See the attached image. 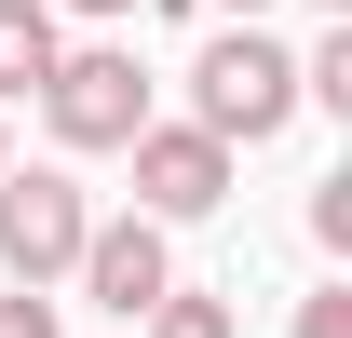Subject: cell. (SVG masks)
I'll list each match as a JSON object with an SVG mask.
<instances>
[{
    "instance_id": "cell-10",
    "label": "cell",
    "mask_w": 352,
    "mask_h": 338,
    "mask_svg": "<svg viewBox=\"0 0 352 338\" xmlns=\"http://www.w3.org/2000/svg\"><path fill=\"white\" fill-rule=\"evenodd\" d=\"M298 338H352V284H311L298 297Z\"/></svg>"
},
{
    "instance_id": "cell-12",
    "label": "cell",
    "mask_w": 352,
    "mask_h": 338,
    "mask_svg": "<svg viewBox=\"0 0 352 338\" xmlns=\"http://www.w3.org/2000/svg\"><path fill=\"white\" fill-rule=\"evenodd\" d=\"M0 163H14V135H0Z\"/></svg>"
},
{
    "instance_id": "cell-8",
    "label": "cell",
    "mask_w": 352,
    "mask_h": 338,
    "mask_svg": "<svg viewBox=\"0 0 352 338\" xmlns=\"http://www.w3.org/2000/svg\"><path fill=\"white\" fill-rule=\"evenodd\" d=\"M311 244H339V257H352V176H325V190H311Z\"/></svg>"
},
{
    "instance_id": "cell-13",
    "label": "cell",
    "mask_w": 352,
    "mask_h": 338,
    "mask_svg": "<svg viewBox=\"0 0 352 338\" xmlns=\"http://www.w3.org/2000/svg\"><path fill=\"white\" fill-rule=\"evenodd\" d=\"M230 14H258V0H230Z\"/></svg>"
},
{
    "instance_id": "cell-2",
    "label": "cell",
    "mask_w": 352,
    "mask_h": 338,
    "mask_svg": "<svg viewBox=\"0 0 352 338\" xmlns=\"http://www.w3.org/2000/svg\"><path fill=\"white\" fill-rule=\"evenodd\" d=\"M82 230H95V203L68 163H0V271L14 284H68Z\"/></svg>"
},
{
    "instance_id": "cell-11",
    "label": "cell",
    "mask_w": 352,
    "mask_h": 338,
    "mask_svg": "<svg viewBox=\"0 0 352 338\" xmlns=\"http://www.w3.org/2000/svg\"><path fill=\"white\" fill-rule=\"evenodd\" d=\"M68 14H95V27H109V14H135V0H68Z\"/></svg>"
},
{
    "instance_id": "cell-3",
    "label": "cell",
    "mask_w": 352,
    "mask_h": 338,
    "mask_svg": "<svg viewBox=\"0 0 352 338\" xmlns=\"http://www.w3.org/2000/svg\"><path fill=\"white\" fill-rule=\"evenodd\" d=\"M41 122H54V149H122V135L149 122V82H135V54H122V41L54 54V68H41Z\"/></svg>"
},
{
    "instance_id": "cell-4",
    "label": "cell",
    "mask_w": 352,
    "mask_h": 338,
    "mask_svg": "<svg viewBox=\"0 0 352 338\" xmlns=\"http://www.w3.org/2000/svg\"><path fill=\"white\" fill-rule=\"evenodd\" d=\"M122 163H135V216H163V230L230 203V149H217L204 122H135V135H122Z\"/></svg>"
},
{
    "instance_id": "cell-14",
    "label": "cell",
    "mask_w": 352,
    "mask_h": 338,
    "mask_svg": "<svg viewBox=\"0 0 352 338\" xmlns=\"http://www.w3.org/2000/svg\"><path fill=\"white\" fill-rule=\"evenodd\" d=\"M325 14H352V0H325Z\"/></svg>"
},
{
    "instance_id": "cell-9",
    "label": "cell",
    "mask_w": 352,
    "mask_h": 338,
    "mask_svg": "<svg viewBox=\"0 0 352 338\" xmlns=\"http://www.w3.org/2000/svg\"><path fill=\"white\" fill-rule=\"evenodd\" d=\"M0 338H54V284H14V297H0Z\"/></svg>"
},
{
    "instance_id": "cell-5",
    "label": "cell",
    "mask_w": 352,
    "mask_h": 338,
    "mask_svg": "<svg viewBox=\"0 0 352 338\" xmlns=\"http://www.w3.org/2000/svg\"><path fill=\"white\" fill-rule=\"evenodd\" d=\"M68 284H82L95 311H122V325H135V311H149V297L176 284V244H163V216H95V230H82V257H68Z\"/></svg>"
},
{
    "instance_id": "cell-7",
    "label": "cell",
    "mask_w": 352,
    "mask_h": 338,
    "mask_svg": "<svg viewBox=\"0 0 352 338\" xmlns=\"http://www.w3.org/2000/svg\"><path fill=\"white\" fill-rule=\"evenodd\" d=\"M135 325H149V338H244V325H230V297H217V284H163L149 311H135Z\"/></svg>"
},
{
    "instance_id": "cell-1",
    "label": "cell",
    "mask_w": 352,
    "mask_h": 338,
    "mask_svg": "<svg viewBox=\"0 0 352 338\" xmlns=\"http://www.w3.org/2000/svg\"><path fill=\"white\" fill-rule=\"evenodd\" d=\"M190 122L217 135V149H271V135L298 122V54L271 41L258 14H244V27H217V41L190 54Z\"/></svg>"
},
{
    "instance_id": "cell-6",
    "label": "cell",
    "mask_w": 352,
    "mask_h": 338,
    "mask_svg": "<svg viewBox=\"0 0 352 338\" xmlns=\"http://www.w3.org/2000/svg\"><path fill=\"white\" fill-rule=\"evenodd\" d=\"M54 54H68V41H54V14H41V0H0V109H14V95H41Z\"/></svg>"
}]
</instances>
